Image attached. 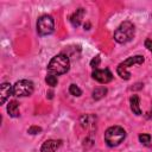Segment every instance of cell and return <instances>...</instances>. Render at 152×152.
Returning a JSON list of instances; mask_svg holds the SVG:
<instances>
[{
	"mask_svg": "<svg viewBox=\"0 0 152 152\" xmlns=\"http://www.w3.org/2000/svg\"><path fill=\"white\" fill-rule=\"evenodd\" d=\"M126 138V131L120 126H112L104 132V141L108 146L115 147L120 145Z\"/></svg>",
	"mask_w": 152,
	"mask_h": 152,
	"instance_id": "obj_3",
	"label": "cell"
},
{
	"mask_svg": "<svg viewBox=\"0 0 152 152\" xmlns=\"http://www.w3.org/2000/svg\"><path fill=\"white\" fill-rule=\"evenodd\" d=\"M40 131H42V128H40V127H38V126H32V127H30V128H28V131H27V132H28L30 134H37V133H38V132H40Z\"/></svg>",
	"mask_w": 152,
	"mask_h": 152,
	"instance_id": "obj_19",
	"label": "cell"
},
{
	"mask_svg": "<svg viewBox=\"0 0 152 152\" xmlns=\"http://www.w3.org/2000/svg\"><path fill=\"white\" fill-rule=\"evenodd\" d=\"M70 69V61L69 57L64 53H58L48 64V74L59 76L68 72Z\"/></svg>",
	"mask_w": 152,
	"mask_h": 152,
	"instance_id": "obj_1",
	"label": "cell"
},
{
	"mask_svg": "<svg viewBox=\"0 0 152 152\" xmlns=\"http://www.w3.org/2000/svg\"><path fill=\"white\" fill-rule=\"evenodd\" d=\"M129 107L133 114L135 115H141V109L139 106V96L138 95H132L129 97Z\"/></svg>",
	"mask_w": 152,
	"mask_h": 152,
	"instance_id": "obj_13",
	"label": "cell"
},
{
	"mask_svg": "<svg viewBox=\"0 0 152 152\" xmlns=\"http://www.w3.org/2000/svg\"><path fill=\"white\" fill-rule=\"evenodd\" d=\"M100 62H101L100 56H95V57L90 61V66H91V68H94V69H97V66H99Z\"/></svg>",
	"mask_w": 152,
	"mask_h": 152,
	"instance_id": "obj_18",
	"label": "cell"
},
{
	"mask_svg": "<svg viewBox=\"0 0 152 152\" xmlns=\"http://www.w3.org/2000/svg\"><path fill=\"white\" fill-rule=\"evenodd\" d=\"M151 134H147V133H142L139 135V141L145 145V146H151Z\"/></svg>",
	"mask_w": 152,
	"mask_h": 152,
	"instance_id": "obj_16",
	"label": "cell"
},
{
	"mask_svg": "<svg viewBox=\"0 0 152 152\" xmlns=\"http://www.w3.org/2000/svg\"><path fill=\"white\" fill-rule=\"evenodd\" d=\"M55 28V21L51 15L44 14L38 18L37 20V32L39 36H49L53 32Z\"/></svg>",
	"mask_w": 152,
	"mask_h": 152,
	"instance_id": "obj_5",
	"label": "cell"
},
{
	"mask_svg": "<svg viewBox=\"0 0 152 152\" xmlns=\"http://www.w3.org/2000/svg\"><path fill=\"white\" fill-rule=\"evenodd\" d=\"M91 76L95 81H97L99 83H102V84L109 83L113 80V74L109 71V69H95L93 71Z\"/></svg>",
	"mask_w": 152,
	"mask_h": 152,
	"instance_id": "obj_7",
	"label": "cell"
},
{
	"mask_svg": "<svg viewBox=\"0 0 152 152\" xmlns=\"http://www.w3.org/2000/svg\"><path fill=\"white\" fill-rule=\"evenodd\" d=\"M11 95H13V86L11 83H8V82H4L0 86V96H1L0 103L5 104V102L10 99Z\"/></svg>",
	"mask_w": 152,
	"mask_h": 152,
	"instance_id": "obj_8",
	"label": "cell"
},
{
	"mask_svg": "<svg viewBox=\"0 0 152 152\" xmlns=\"http://www.w3.org/2000/svg\"><path fill=\"white\" fill-rule=\"evenodd\" d=\"M145 48H147V50L152 52V39L147 38V39L145 40Z\"/></svg>",
	"mask_w": 152,
	"mask_h": 152,
	"instance_id": "obj_20",
	"label": "cell"
},
{
	"mask_svg": "<svg viewBox=\"0 0 152 152\" xmlns=\"http://www.w3.org/2000/svg\"><path fill=\"white\" fill-rule=\"evenodd\" d=\"M80 122L83 128H91V129L96 128V116H94L91 114L82 115L80 119Z\"/></svg>",
	"mask_w": 152,
	"mask_h": 152,
	"instance_id": "obj_10",
	"label": "cell"
},
{
	"mask_svg": "<svg viewBox=\"0 0 152 152\" xmlns=\"http://www.w3.org/2000/svg\"><path fill=\"white\" fill-rule=\"evenodd\" d=\"M69 93L72 95V96H81L82 95V90L78 88V86L76 84H70L69 87Z\"/></svg>",
	"mask_w": 152,
	"mask_h": 152,
	"instance_id": "obj_17",
	"label": "cell"
},
{
	"mask_svg": "<svg viewBox=\"0 0 152 152\" xmlns=\"http://www.w3.org/2000/svg\"><path fill=\"white\" fill-rule=\"evenodd\" d=\"M107 94V88L104 87H99V88H95L93 90V99L94 100H100L102 99L103 96H106Z\"/></svg>",
	"mask_w": 152,
	"mask_h": 152,
	"instance_id": "obj_14",
	"label": "cell"
},
{
	"mask_svg": "<svg viewBox=\"0 0 152 152\" xmlns=\"http://www.w3.org/2000/svg\"><path fill=\"white\" fill-rule=\"evenodd\" d=\"M7 113L12 118H18L20 115V109H19V103L17 101H10L7 104Z\"/></svg>",
	"mask_w": 152,
	"mask_h": 152,
	"instance_id": "obj_12",
	"label": "cell"
},
{
	"mask_svg": "<svg viewBox=\"0 0 152 152\" xmlns=\"http://www.w3.org/2000/svg\"><path fill=\"white\" fill-rule=\"evenodd\" d=\"M62 145L61 140H56V139H49L45 142H43L42 147H40V152H56L59 146Z\"/></svg>",
	"mask_w": 152,
	"mask_h": 152,
	"instance_id": "obj_9",
	"label": "cell"
},
{
	"mask_svg": "<svg viewBox=\"0 0 152 152\" xmlns=\"http://www.w3.org/2000/svg\"><path fill=\"white\" fill-rule=\"evenodd\" d=\"M45 82H46L48 86H50V87H56L57 83H58V78H57V76H55V75L48 74L46 77H45Z\"/></svg>",
	"mask_w": 152,
	"mask_h": 152,
	"instance_id": "obj_15",
	"label": "cell"
},
{
	"mask_svg": "<svg viewBox=\"0 0 152 152\" xmlns=\"http://www.w3.org/2000/svg\"><path fill=\"white\" fill-rule=\"evenodd\" d=\"M134 34H135V27L133 23L127 20L121 23L118 26V28L114 31V39L120 44H126L134 38Z\"/></svg>",
	"mask_w": 152,
	"mask_h": 152,
	"instance_id": "obj_2",
	"label": "cell"
},
{
	"mask_svg": "<svg viewBox=\"0 0 152 152\" xmlns=\"http://www.w3.org/2000/svg\"><path fill=\"white\" fill-rule=\"evenodd\" d=\"M33 83L28 80H20L17 81L13 86V95L18 97H24V96H30L33 93Z\"/></svg>",
	"mask_w": 152,
	"mask_h": 152,
	"instance_id": "obj_6",
	"label": "cell"
},
{
	"mask_svg": "<svg viewBox=\"0 0 152 152\" xmlns=\"http://www.w3.org/2000/svg\"><path fill=\"white\" fill-rule=\"evenodd\" d=\"M145 61V58L140 55H135V56H132V57H128L127 59H125L124 62H121L118 68H116V72L118 75L124 78V80H129L131 78V72L128 71V68L133 66L134 64H142Z\"/></svg>",
	"mask_w": 152,
	"mask_h": 152,
	"instance_id": "obj_4",
	"label": "cell"
},
{
	"mask_svg": "<svg viewBox=\"0 0 152 152\" xmlns=\"http://www.w3.org/2000/svg\"><path fill=\"white\" fill-rule=\"evenodd\" d=\"M84 13H86L84 8H77V10L70 15V23H71V25H72L74 27L80 26V24H81V21H82V19H83Z\"/></svg>",
	"mask_w": 152,
	"mask_h": 152,
	"instance_id": "obj_11",
	"label": "cell"
}]
</instances>
